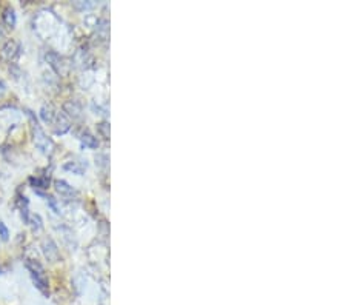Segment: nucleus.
I'll return each instance as SVG.
<instances>
[{"mask_svg": "<svg viewBox=\"0 0 346 305\" xmlns=\"http://www.w3.org/2000/svg\"><path fill=\"white\" fill-rule=\"evenodd\" d=\"M28 116L33 119L31 122V130H33V141H34V145L35 148L40 150L43 154H51L53 152V148H54V144L53 141L46 136V133L40 128V125L38 122L34 119V116L31 114V111H28Z\"/></svg>", "mask_w": 346, "mask_h": 305, "instance_id": "obj_1", "label": "nucleus"}, {"mask_svg": "<svg viewBox=\"0 0 346 305\" xmlns=\"http://www.w3.org/2000/svg\"><path fill=\"white\" fill-rule=\"evenodd\" d=\"M25 265H27V268L33 277V282L35 284L38 291L43 293L45 296H48L49 295V284H48V277L45 274L43 267L37 261H33V259H28L27 262H25Z\"/></svg>", "mask_w": 346, "mask_h": 305, "instance_id": "obj_2", "label": "nucleus"}, {"mask_svg": "<svg viewBox=\"0 0 346 305\" xmlns=\"http://www.w3.org/2000/svg\"><path fill=\"white\" fill-rule=\"evenodd\" d=\"M46 60L49 63V67L56 71V74L62 76V74L67 73V70H65L67 63H65V60H63V57L60 54L54 53V51H49V53L46 54Z\"/></svg>", "mask_w": 346, "mask_h": 305, "instance_id": "obj_3", "label": "nucleus"}, {"mask_svg": "<svg viewBox=\"0 0 346 305\" xmlns=\"http://www.w3.org/2000/svg\"><path fill=\"white\" fill-rule=\"evenodd\" d=\"M42 250H43V254H45V258L49 261V262H56L59 261L60 258V253H59V248L57 245L54 244V240L53 239H45L43 240V244H42Z\"/></svg>", "mask_w": 346, "mask_h": 305, "instance_id": "obj_4", "label": "nucleus"}, {"mask_svg": "<svg viewBox=\"0 0 346 305\" xmlns=\"http://www.w3.org/2000/svg\"><path fill=\"white\" fill-rule=\"evenodd\" d=\"M2 54L8 60H16L20 54V45L16 40H8L2 48Z\"/></svg>", "mask_w": 346, "mask_h": 305, "instance_id": "obj_5", "label": "nucleus"}, {"mask_svg": "<svg viewBox=\"0 0 346 305\" xmlns=\"http://www.w3.org/2000/svg\"><path fill=\"white\" fill-rule=\"evenodd\" d=\"M56 128H54V133L56 134H65L68 130H69V120L67 117V114L65 113H59L57 111V116H56V120L53 123Z\"/></svg>", "mask_w": 346, "mask_h": 305, "instance_id": "obj_6", "label": "nucleus"}, {"mask_svg": "<svg viewBox=\"0 0 346 305\" xmlns=\"http://www.w3.org/2000/svg\"><path fill=\"white\" fill-rule=\"evenodd\" d=\"M54 188H56V191H57L60 196H63V197L72 199V197L77 196L75 190H74L68 182H65V181H56V182H54Z\"/></svg>", "mask_w": 346, "mask_h": 305, "instance_id": "obj_7", "label": "nucleus"}, {"mask_svg": "<svg viewBox=\"0 0 346 305\" xmlns=\"http://www.w3.org/2000/svg\"><path fill=\"white\" fill-rule=\"evenodd\" d=\"M56 116H57V110L53 107V105H43L42 110H40V117L45 123H49L53 125L54 120H56Z\"/></svg>", "mask_w": 346, "mask_h": 305, "instance_id": "obj_8", "label": "nucleus"}, {"mask_svg": "<svg viewBox=\"0 0 346 305\" xmlns=\"http://www.w3.org/2000/svg\"><path fill=\"white\" fill-rule=\"evenodd\" d=\"M63 110H65V113H68V116H71L72 119H77V117H80V113H82V108L80 105L77 104V102H67L65 105H63Z\"/></svg>", "mask_w": 346, "mask_h": 305, "instance_id": "obj_9", "label": "nucleus"}, {"mask_svg": "<svg viewBox=\"0 0 346 305\" xmlns=\"http://www.w3.org/2000/svg\"><path fill=\"white\" fill-rule=\"evenodd\" d=\"M63 168H65L67 171H72L75 174H82L86 168V162L82 163V162H75V160H71V162H67L65 165H63Z\"/></svg>", "mask_w": 346, "mask_h": 305, "instance_id": "obj_10", "label": "nucleus"}, {"mask_svg": "<svg viewBox=\"0 0 346 305\" xmlns=\"http://www.w3.org/2000/svg\"><path fill=\"white\" fill-rule=\"evenodd\" d=\"M3 22L8 28H14L16 27V22H17V17H16V11L12 8H6L3 11Z\"/></svg>", "mask_w": 346, "mask_h": 305, "instance_id": "obj_11", "label": "nucleus"}, {"mask_svg": "<svg viewBox=\"0 0 346 305\" xmlns=\"http://www.w3.org/2000/svg\"><path fill=\"white\" fill-rule=\"evenodd\" d=\"M80 142H82V145L86 147V148H93V150H94V148L99 147V141H97V139H96L93 134H89V133H83V134H82Z\"/></svg>", "mask_w": 346, "mask_h": 305, "instance_id": "obj_12", "label": "nucleus"}, {"mask_svg": "<svg viewBox=\"0 0 346 305\" xmlns=\"http://www.w3.org/2000/svg\"><path fill=\"white\" fill-rule=\"evenodd\" d=\"M19 210H20V214H22V219L25 224L30 222V211H28V199L22 196L20 200H19Z\"/></svg>", "mask_w": 346, "mask_h": 305, "instance_id": "obj_13", "label": "nucleus"}, {"mask_svg": "<svg viewBox=\"0 0 346 305\" xmlns=\"http://www.w3.org/2000/svg\"><path fill=\"white\" fill-rule=\"evenodd\" d=\"M30 182L35 191H38V190H46L49 185V179H46V177H31Z\"/></svg>", "mask_w": 346, "mask_h": 305, "instance_id": "obj_14", "label": "nucleus"}, {"mask_svg": "<svg viewBox=\"0 0 346 305\" xmlns=\"http://www.w3.org/2000/svg\"><path fill=\"white\" fill-rule=\"evenodd\" d=\"M31 227H33V230L34 231H38V230H42V218L38 214H33L31 218H30V222H28Z\"/></svg>", "mask_w": 346, "mask_h": 305, "instance_id": "obj_15", "label": "nucleus"}, {"mask_svg": "<svg viewBox=\"0 0 346 305\" xmlns=\"http://www.w3.org/2000/svg\"><path fill=\"white\" fill-rule=\"evenodd\" d=\"M99 133L102 134V137L108 139V137H109V125H108L106 122L99 123Z\"/></svg>", "mask_w": 346, "mask_h": 305, "instance_id": "obj_16", "label": "nucleus"}, {"mask_svg": "<svg viewBox=\"0 0 346 305\" xmlns=\"http://www.w3.org/2000/svg\"><path fill=\"white\" fill-rule=\"evenodd\" d=\"M0 237H2V240H6L9 239V231H8V228H6V225L0 221Z\"/></svg>", "mask_w": 346, "mask_h": 305, "instance_id": "obj_17", "label": "nucleus"}, {"mask_svg": "<svg viewBox=\"0 0 346 305\" xmlns=\"http://www.w3.org/2000/svg\"><path fill=\"white\" fill-rule=\"evenodd\" d=\"M0 273H2V270H0Z\"/></svg>", "mask_w": 346, "mask_h": 305, "instance_id": "obj_18", "label": "nucleus"}]
</instances>
